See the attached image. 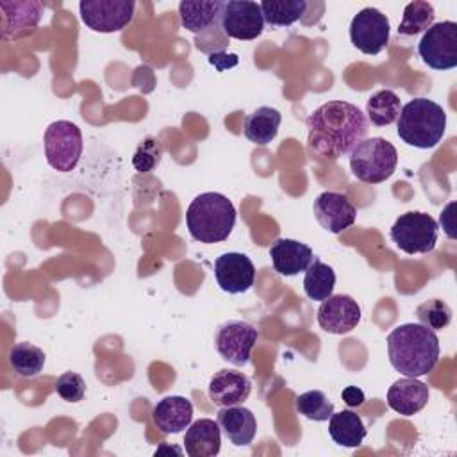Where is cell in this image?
<instances>
[{
    "label": "cell",
    "instance_id": "obj_1",
    "mask_svg": "<svg viewBox=\"0 0 457 457\" xmlns=\"http://www.w3.org/2000/svg\"><path fill=\"white\" fill-rule=\"evenodd\" d=\"M305 125L309 150L328 159L350 154L368 134L366 114L345 100L320 105L307 116Z\"/></svg>",
    "mask_w": 457,
    "mask_h": 457
},
{
    "label": "cell",
    "instance_id": "obj_2",
    "mask_svg": "<svg viewBox=\"0 0 457 457\" xmlns=\"http://www.w3.org/2000/svg\"><path fill=\"white\" fill-rule=\"evenodd\" d=\"M391 366L405 377H423L439 362V339L421 323H403L387 336Z\"/></svg>",
    "mask_w": 457,
    "mask_h": 457
},
{
    "label": "cell",
    "instance_id": "obj_3",
    "mask_svg": "<svg viewBox=\"0 0 457 457\" xmlns=\"http://www.w3.org/2000/svg\"><path fill=\"white\" fill-rule=\"evenodd\" d=\"M236 225V207L221 193L195 196L186 211V227L195 241L211 245L225 241Z\"/></svg>",
    "mask_w": 457,
    "mask_h": 457
},
{
    "label": "cell",
    "instance_id": "obj_4",
    "mask_svg": "<svg viewBox=\"0 0 457 457\" xmlns=\"http://www.w3.org/2000/svg\"><path fill=\"white\" fill-rule=\"evenodd\" d=\"M446 112L428 98H412L402 105L396 118L398 137L414 148H434L445 136Z\"/></svg>",
    "mask_w": 457,
    "mask_h": 457
},
{
    "label": "cell",
    "instance_id": "obj_5",
    "mask_svg": "<svg viewBox=\"0 0 457 457\" xmlns=\"http://www.w3.org/2000/svg\"><path fill=\"white\" fill-rule=\"evenodd\" d=\"M398 164V152L395 145L384 137L362 139L350 152L352 173L366 184H380L387 180Z\"/></svg>",
    "mask_w": 457,
    "mask_h": 457
},
{
    "label": "cell",
    "instance_id": "obj_6",
    "mask_svg": "<svg viewBox=\"0 0 457 457\" xmlns=\"http://www.w3.org/2000/svg\"><path fill=\"white\" fill-rule=\"evenodd\" d=\"M439 236L437 221L420 211L400 214L389 230L391 241L405 253H430L436 248Z\"/></svg>",
    "mask_w": 457,
    "mask_h": 457
},
{
    "label": "cell",
    "instance_id": "obj_7",
    "mask_svg": "<svg viewBox=\"0 0 457 457\" xmlns=\"http://www.w3.org/2000/svg\"><path fill=\"white\" fill-rule=\"evenodd\" d=\"M46 162L61 173H68L77 168L82 155V132L80 129L68 121H52L43 136Z\"/></svg>",
    "mask_w": 457,
    "mask_h": 457
},
{
    "label": "cell",
    "instance_id": "obj_8",
    "mask_svg": "<svg viewBox=\"0 0 457 457\" xmlns=\"http://www.w3.org/2000/svg\"><path fill=\"white\" fill-rule=\"evenodd\" d=\"M418 54L432 70H452L457 66V23L452 20L430 25L420 43Z\"/></svg>",
    "mask_w": 457,
    "mask_h": 457
},
{
    "label": "cell",
    "instance_id": "obj_9",
    "mask_svg": "<svg viewBox=\"0 0 457 457\" xmlns=\"http://www.w3.org/2000/svg\"><path fill=\"white\" fill-rule=\"evenodd\" d=\"M134 0H82L79 12L82 23L102 34L120 32L134 18Z\"/></svg>",
    "mask_w": 457,
    "mask_h": 457
},
{
    "label": "cell",
    "instance_id": "obj_10",
    "mask_svg": "<svg viewBox=\"0 0 457 457\" xmlns=\"http://www.w3.org/2000/svg\"><path fill=\"white\" fill-rule=\"evenodd\" d=\"M257 337V328L248 321L228 320L218 327L214 334V346L223 361L234 366H246Z\"/></svg>",
    "mask_w": 457,
    "mask_h": 457
},
{
    "label": "cell",
    "instance_id": "obj_11",
    "mask_svg": "<svg viewBox=\"0 0 457 457\" xmlns=\"http://www.w3.org/2000/svg\"><path fill=\"white\" fill-rule=\"evenodd\" d=\"M220 27L227 37L250 41L262 34L264 18L261 5L250 0H228L221 5Z\"/></svg>",
    "mask_w": 457,
    "mask_h": 457
},
{
    "label": "cell",
    "instance_id": "obj_12",
    "mask_svg": "<svg viewBox=\"0 0 457 457\" xmlns=\"http://www.w3.org/2000/svg\"><path fill=\"white\" fill-rule=\"evenodd\" d=\"M391 25L386 14L375 7L361 9L350 21L352 45L368 55L380 54L389 43Z\"/></svg>",
    "mask_w": 457,
    "mask_h": 457
},
{
    "label": "cell",
    "instance_id": "obj_13",
    "mask_svg": "<svg viewBox=\"0 0 457 457\" xmlns=\"http://www.w3.org/2000/svg\"><path fill=\"white\" fill-rule=\"evenodd\" d=\"M214 278L221 291L241 295L253 286L255 266L248 255L241 252H227L214 261Z\"/></svg>",
    "mask_w": 457,
    "mask_h": 457
},
{
    "label": "cell",
    "instance_id": "obj_14",
    "mask_svg": "<svg viewBox=\"0 0 457 457\" xmlns=\"http://www.w3.org/2000/svg\"><path fill=\"white\" fill-rule=\"evenodd\" d=\"M45 5L37 0H2V39H20L30 34L41 21Z\"/></svg>",
    "mask_w": 457,
    "mask_h": 457
},
{
    "label": "cell",
    "instance_id": "obj_15",
    "mask_svg": "<svg viewBox=\"0 0 457 457\" xmlns=\"http://www.w3.org/2000/svg\"><path fill=\"white\" fill-rule=\"evenodd\" d=\"M314 218L330 234H339L355 223L357 209L350 198L337 191H323L312 204Z\"/></svg>",
    "mask_w": 457,
    "mask_h": 457
},
{
    "label": "cell",
    "instance_id": "obj_16",
    "mask_svg": "<svg viewBox=\"0 0 457 457\" xmlns=\"http://www.w3.org/2000/svg\"><path fill=\"white\" fill-rule=\"evenodd\" d=\"M318 325L328 334H348L361 321V307L350 295H330L318 309Z\"/></svg>",
    "mask_w": 457,
    "mask_h": 457
},
{
    "label": "cell",
    "instance_id": "obj_17",
    "mask_svg": "<svg viewBox=\"0 0 457 457\" xmlns=\"http://www.w3.org/2000/svg\"><path fill=\"white\" fill-rule=\"evenodd\" d=\"M252 391V382L243 371L220 370L209 380V398L220 407H230L243 403Z\"/></svg>",
    "mask_w": 457,
    "mask_h": 457
},
{
    "label": "cell",
    "instance_id": "obj_18",
    "mask_svg": "<svg viewBox=\"0 0 457 457\" xmlns=\"http://www.w3.org/2000/svg\"><path fill=\"white\" fill-rule=\"evenodd\" d=\"M270 257L275 271L284 277H295L305 271L314 261L311 246L287 237H280L270 246Z\"/></svg>",
    "mask_w": 457,
    "mask_h": 457
},
{
    "label": "cell",
    "instance_id": "obj_19",
    "mask_svg": "<svg viewBox=\"0 0 457 457\" xmlns=\"http://www.w3.org/2000/svg\"><path fill=\"white\" fill-rule=\"evenodd\" d=\"M428 386L416 377H403L393 382L387 389V405L402 414V416H414L420 412L428 402Z\"/></svg>",
    "mask_w": 457,
    "mask_h": 457
},
{
    "label": "cell",
    "instance_id": "obj_20",
    "mask_svg": "<svg viewBox=\"0 0 457 457\" xmlns=\"http://www.w3.org/2000/svg\"><path fill=\"white\" fill-rule=\"evenodd\" d=\"M152 420L162 434H179L191 425L193 405L186 396H164L152 409Z\"/></svg>",
    "mask_w": 457,
    "mask_h": 457
},
{
    "label": "cell",
    "instance_id": "obj_21",
    "mask_svg": "<svg viewBox=\"0 0 457 457\" xmlns=\"http://www.w3.org/2000/svg\"><path fill=\"white\" fill-rule=\"evenodd\" d=\"M218 425L234 446H248L257 432V421L250 409L241 405L221 407L218 411Z\"/></svg>",
    "mask_w": 457,
    "mask_h": 457
},
{
    "label": "cell",
    "instance_id": "obj_22",
    "mask_svg": "<svg viewBox=\"0 0 457 457\" xmlns=\"http://www.w3.org/2000/svg\"><path fill=\"white\" fill-rule=\"evenodd\" d=\"M184 448L189 457H214L221 448V432L218 421L200 418L193 421L184 436Z\"/></svg>",
    "mask_w": 457,
    "mask_h": 457
},
{
    "label": "cell",
    "instance_id": "obj_23",
    "mask_svg": "<svg viewBox=\"0 0 457 457\" xmlns=\"http://www.w3.org/2000/svg\"><path fill=\"white\" fill-rule=\"evenodd\" d=\"M223 2L211 0V2H189L182 0L179 4V16L180 23L186 30L193 34H205L212 27L220 23Z\"/></svg>",
    "mask_w": 457,
    "mask_h": 457
},
{
    "label": "cell",
    "instance_id": "obj_24",
    "mask_svg": "<svg viewBox=\"0 0 457 457\" xmlns=\"http://www.w3.org/2000/svg\"><path fill=\"white\" fill-rule=\"evenodd\" d=\"M280 121H282V114L275 107H268V105L257 107L253 112H250L245 118V127H243L245 137L253 145L264 146L275 139Z\"/></svg>",
    "mask_w": 457,
    "mask_h": 457
},
{
    "label": "cell",
    "instance_id": "obj_25",
    "mask_svg": "<svg viewBox=\"0 0 457 457\" xmlns=\"http://www.w3.org/2000/svg\"><path fill=\"white\" fill-rule=\"evenodd\" d=\"M328 434L336 445L357 448L366 437V427L357 412L346 409L341 412H332L328 418Z\"/></svg>",
    "mask_w": 457,
    "mask_h": 457
},
{
    "label": "cell",
    "instance_id": "obj_26",
    "mask_svg": "<svg viewBox=\"0 0 457 457\" xmlns=\"http://www.w3.org/2000/svg\"><path fill=\"white\" fill-rule=\"evenodd\" d=\"M45 359V352L29 341L16 343L9 350V364L14 370V373L23 378L37 377L43 371Z\"/></svg>",
    "mask_w": 457,
    "mask_h": 457
},
{
    "label": "cell",
    "instance_id": "obj_27",
    "mask_svg": "<svg viewBox=\"0 0 457 457\" xmlns=\"http://www.w3.org/2000/svg\"><path fill=\"white\" fill-rule=\"evenodd\" d=\"M402 109L398 95L391 89L373 93L366 102V120L377 127H386L396 121Z\"/></svg>",
    "mask_w": 457,
    "mask_h": 457
},
{
    "label": "cell",
    "instance_id": "obj_28",
    "mask_svg": "<svg viewBox=\"0 0 457 457\" xmlns=\"http://www.w3.org/2000/svg\"><path fill=\"white\" fill-rule=\"evenodd\" d=\"M334 286H336L334 270L328 264L321 262L320 259H314L305 270V277H303V291L307 298L314 302H323L332 295Z\"/></svg>",
    "mask_w": 457,
    "mask_h": 457
},
{
    "label": "cell",
    "instance_id": "obj_29",
    "mask_svg": "<svg viewBox=\"0 0 457 457\" xmlns=\"http://www.w3.org/2000/svg\"><path fill=\"white\" fill-rule=\"evenodd\" d=\"M259 5L264 23L271 27H287L305 14L309 4L305 0H264Z\"/></svg>",
    "mask_w": 457,
    "mask_h": 457
},
{
    "label": "cell",
    "instance_id": "obj_30",
    "mask_svg": "<svg viewBox=\"0 0 457 457\" xmlns=\"http://www.w3.org/2000/svg\"><path fill=\"white\" fill-rule=\"evenodd\" d=\"M434 5L423 0H414L405 5L402 21L398 25L400 36H414L425 32L430 25H434Z\"/></svg>",
    "mask_w": 457,
    "mask_h": 457
},
{
    "label": "cell",
    "instance_id": "obj_31",
    "mask_svg": "<svg viewBox=\"0 0 457 457\" xmlns=\"http://www.w3.org/2000/svg\"><path fill=\"white\" fill-rule=\"evenodd\" d=\"M295 407L298 414L312 421H328L334 412V403L320 389H311L296 396Z\"/></svg>",
    "mask_w": 457,
    "mask_h": 457
},
{
    "label": "cell",
    "instance_id": "obj_32",
    "mask_svg": "<svg viewBox=\"0 0 457 457\" xmlns=\"http://www.w3.org/2000/svg\"><path fill=\"white\" fill-rule=\"evenodd\" d=\"M416 316L421 325H425L432 330H439V328L448 327V323L452 321V309L443 300L432 298V300H427L418 305Z\"/></svg>",
    "mask_w": 457,
    "mask_h": 457
},
{
    "label": "cell",
    "instance_id": "obj_33",
    "mask_svg": "<svg viewBox=\"0 0 457 457\" xmlns=\"http://www.w3.org/2000/svg\"><path fill=\"white\" fill-rule=\"evenodd\" d=\"M161 154H162L161 143L155 137H152V136L145 137L137 145V148H136V152L132 155V164H134L136 171H139V173L152 171L159 164Z\"/></svg>",
    "mask_w": 457,
    "mask_h": 457
},
{
    "label": "cell",
    "instance_id": "obj_34",
    "mask_svg": "<svg viewBox=\"0 0 457 457\" xmlns=\"http://www.w3.org/2000/svg\"><path fill=\"white\" fill-rule=\"evenodd\" d=\"M55 393L71 403H77L86 395V382L84 378L75 371H66L55 380Z\"/></svg>",
    "mask_w": 457,
    "mask_h": 457
},
{
    "label": "cell",
    "instance_id": "obj_35",
    "mask_svg": "<svg viewBox=\"0 0 457 457\" xmlns=\"http://www.w3.org/2000/svg\"><path fill=\"white\" fill-rule=\"evenodd\" d=\"M209 62L214 64L218 71H225L227 68L237 64V55H236V54L227 55L225 52H212V54L209 55Z\"/></svg>",
    "mask_w": 457,
    "mask_h": 457
},
{
    "label": "cell",
    "instance_id": "obj_36",
    "mask_svg": "<svg viewBox=\"0 0 457 457\" xmlns=\"http://www.w3.org/2000/svg\"><path fill=\"white\" fill-rule=\"evenodd\" d=\"M341 398L348 407H359L364 403V393L355 386H346L341 393Z\"/></svg>",
    "mask_w": 457,
    "mask_h": 457
},
{
    "label": "cell",
    "instance_id": "obj_37",
    "mask_svg": "<svg viewBox=\"0 0 457 457\" xmlns=\"http://www.w3.org/2000/svg\"><path fill=\"white\" fill-rule=\"evenodd\" d=\"M453 209H455V202H450L446 205V209L439 214V223L443 225V228H445V232L450 239L455 237V234H453V214H452Z\"/></svg>",
    "mask_w": 457,
    "mask_h": 457
}]
</instances>
